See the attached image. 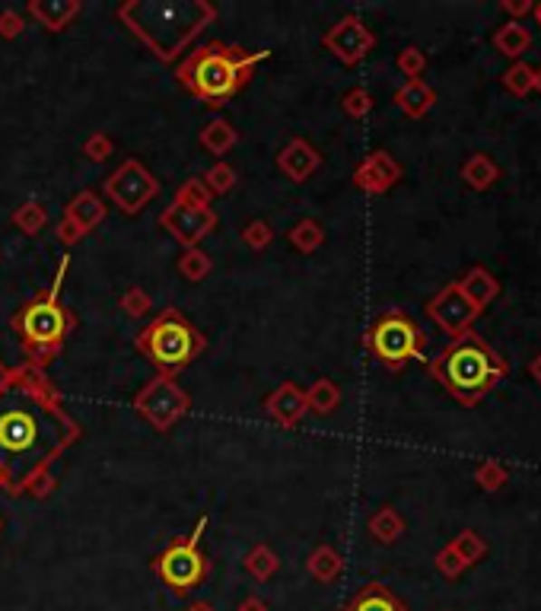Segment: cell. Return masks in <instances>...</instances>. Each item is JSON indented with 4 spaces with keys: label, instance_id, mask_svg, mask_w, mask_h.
Segmentation results:
<instances>
[{
    "label": "cell",
    "instance_id": "obj_1",
    "mask_svg": "<svg viewBox=\"0 0 541 611\" xmlns=\"http://www.w3.org/2000/svg\"><path fill=\"white\" fill-rule=\"evenodd\" d=\"M73 436L77 427L58 408L45 379L35 370L14 373L0 392V462L10 494H20L33 471L48 469Z\"/></svg>",
    "mask_w": 541,
    "mask_h": 611
},
{
    "label": "cell",
    "instance_id": "obj_2",
    "mask_svg": "<svg viewBox=\"0 0 541 611\" xmlns=\"http://www.w3.org/2000/svg\"><path fill=\"white\" fill-rule=\"evenodd\" d=\"M118 20L159 61L172 64L217 20V7L204 0H128L118 7Z\"/></svg>",
    "mask_w": 541,
    "mask_h": 611
},
{
    "label": "cell",
    "instance_id": "obj_3",
    "mask_svg": "<svg viewBox=\"0 0 541 611\" xmlns=\"http://www.w3.org/2000/svg\"><path fill=\"white\" fill-rule=\"evenodd\" d=\"M271 58V52H246L239 45L227 42H208L185 54L182 64L176 67V80L208 109H223L233 102L252 80L255 67Z\"/></svg>",
    "mask_w": 541,
    "mask_h": 611
},
{
    "label": "cell",
    "instance_id": "obj_4",
    "mask_svg": "<svg viewBox=\"0 0 541 611\" xmlns=\"http://www.w3.org/2000/svg\"><path fill=\"white\" fill-rule=\"evenodd\" d=\"M67 265H71V258L64 255L58 265V274H54V284L48 286V290L35 293L33 299H26L14 313V319H10V328L16 332V338H20L23 344V354H26L35 370L52 364L61 354V347H64L67 335L77 328V315H73L64 306V299H61Z\"/></svg>",
    "mask_w": 541,
    "mask_h": 611
},
{
    "label": "cell",
    "instance_id": "obj_5",
    "mask_svg": "<svg viewBox=\"0 0 541 611\" xmlns=\"http://www.w3.org/2000/svg\"><path fill=\"white\" fill-rule=\"evenodd\" d=\"M134 347H138L147 364H153L157 370L176 376L179 370L191 366L208 351V335L198 325H191L179 309L169 306L150 325L140 328L138 338H134Z\"/></svg>",
    "mask_w": 541,
    "mask_h": 611
},
{
    "label": "cell",
    "instance_id": "obj_6",
    "mask_svg": "<svg viewBox=\"0 0 541 611\" xmlns=\"http://www.w3.org/2000/svg\"><path fill=\"white\" fill-rule=\"evenodd\" d=\"M204 529H208V516H201L188 535L176 538L157 560H153V573L169 586L172 596H188V592L198 589V586L204 583V577H208L210 564L201 554Z\"/></svg>",
    "mask_w": 541,
    "mask_h": 611
},
{
    "label": "cell",
    "instance_id": "obj_7",
    "mask_svg": "<svg viewBox=\"0 0 541 611\" xmlns=\"http://www.w3.org/2000/svg\"><path fill=\"white\" fill-rule=\"evenodd\" d=\"M188 408H191V395L169 373L153 376L150 383L134 395V411H138L157 433H169V430L188 414Z\"/></svg>",
    "mask_w": 541,
    "mask_h": 611
},
{
    "label": "cell",
    "instance_id": "obj_8",
    "mask_svg": "<svg viewBox=\"0 0 541 611\" xmlns=\"http://www.w3.org/2000/svg\"><path fill=\"white\" fill-rule=\"evenodd\" d=\"M159 195V182L140 160H124L109 179H105V198L115 204L121 214L134 217Z\"/></svg>",
    "mask_w": 541,
    "mask_h": 611
},
{
    "label": "cell",
    "instance_id": "obj_9",
    "mask_svg": "<svg viewBox=\"0 0 541 611\" xmlns=\"http://www.w3.org/2000/svg\"><path fill=\"white\" fill-rule=\"evenodd\" d=\"M370 351L382 360L385 366H401L404 360L418 357L420 351V335L414 328V322H408L401 313H391L385 319H379L370 332Z\"/></svg>",
    "mask_w": 541,
    "mask_h": 611
},
{
    "label": "cell",
    "instance_id": "obj_10",
    "mask_svg": "<svg viewBox=\"0 0 541 611\" xmlns=\"http://www.w3.org/2000/svg\"><path fill=\"white\" fill-rule=\"evenodd\" d=\"M220 217H217L214 208H188V204H176L159 214V227L172 236L176 242H182L185 248H198V242L208 233H214Z\"/></svg>",
    "mask_w": 541,
    "mask_h": 611
},
{
    "label": "cell",
    "instance_id": "obj_11",
    "mask_svg": "<svg viewBox=\"0 0 541 611\" xmlns=\"http://www.w3.org/2000/svg\"><path fill=\"white\" fill-rule=\"evenodd\" d=\"M105 214H109V204H105L96 191H80V195H73L71 201H67L64 217H61L54 236H58L64 246H73V242H80L83 236H90L96 227H102Z\"/></svg>",
    "mask_w": 541,
    "mask_h": 611
},
{
    "label": "cell",
    "instance_id": "obj_12",
    "mask_svg": "<svg viewBox=\"0 0 541 611\" xmlns=\"http://www.w3.org/2000/svg\"><path fill=\"white\" fill-rule=\"evenodd\" d=\"M443 370H446L449 385L459 392H481L484 385H488V379L494 376V366H490L488 351L478 344L456 347V351L446 357Z\"/></svg>",
    "mask_w": 541,
    "mask_h": 611
},
{
    "label": "cell",
    "instance_id": "obj_13",
    "mask_svg": "<svg viewBox=\"0 0 541 611\" xmlns=\"http://www.w3.org/2000/svg\"><path fill=\"white\" fill-rule=\"evenodd\" d=\"M322 42H325L328 52L338 54L344 64H357V61L363 58L366 52H370L372 35H370V29H366L363 23L357 20V16H344L338 26L328 29Z\"/></svg>",
    "mask_w": 541,
    "mask_h": 611
},
{
    "label": "cell",
    "instance_id": "obj_14",
    "mask_svg": "<svg viewBox=\"0 0 541 611\" xmlns=\"http://www.w3.org/2000/svg\"><path fill=\"white\" fill-rule=\"evenodd\" d=\"M306 392L300 389L296 383H284L277 385L271 395L265 398V414L271 417L281 427H296L306 414Z\"/></svg>",
    "mask_w": 541,
    "mask_h": 611
},
{
    "label": "cell",
    "instance_id": "obj_15",
    "mask_svg": "<svg viewBox=\"0 0 541 611\" xmlns=\"http://www.w3.org/2000/svg\"><path fill=\"white\" fill-rule=\"evenodd\" d=\"M319 166H322V153L309 141H303V137H294V141L277 153V170L294 185L306 182Z\"/></svg>",
    "mask_w": 541,
    "mask_h": 611
},
{
    "label": "cell",
    "instance_id": "obj_16",
    "mask_svg": "<svg viewBox=\"0 0 541 611\" xmlns=\"http://www.w3.org/2000/svg\"><path fill=\"white\" fill-rule=\"evenodd\" d=\"M29 16L48 33H64L67 23L83 10L80 0H29Z\"/></svg>",
    "mask_w": 541,
    "mask_h": 611
},
{
    "label": "cell",
    "instance_id": "obj_17",
    "mask_svg": "<svg viewBox=\"0 0 541 611\" xmlns=\"http://www.w3.org/2000/svg\"><path fill=\"white\" fill-rule=\"evenodd\" d=\"M198 143L208 150L210 157L223 160L229 150L239 143V131H236L233 124L227 121V118H210V121L201 128V134H198Z\"/></svg>",
    "mask_w": 541,
    "mask_h": 611
},
{
    "label": "cell",
    "instance_id": "obj_18",
    "mask_svg": "<svg viewBox=\"0 0 541 611\" xmlns=\"http://www.w3.org/2000/svg\"><path fill=\"white\" fill-rule=\"evenodd\" d=\"M344 611H404V605L398 602L385 586L370 583V586H363L351 602H347Z\"/></svg>",
    "mask_w": 541,
    "mask_h": 611
},
{
    "label": "cell",
    "instance_id": "obj_19",
    "mask_svg": "<svg viewBox=\"0 0 541 611\" xmlns=\"http://www.w3.org/2000/svg\"><path fill=\"white\" fill-rule=\"evenodd\" d=\"M306 570L313 573L319 583H334L341 577V554L328 545H319L306 560Z\"/></svg>",
    "mask_w": 541,
    "mask_h": 611
},
{
    "label": "cell",
    "instance_id": "obj_20",
    "mask_svg": "<svg viewBox=\"0 0 541 611\" xmlns=\"http://www.w3.org/2000/svg\"><path fill=\"white\" fill-rule=\"evenodd\" d=\"M242 567H246V573L252 579H258V583H267V579L275 577L277 567H281V560H277V554L271 551L267 545H255L252 551L246 554V560H242Z\"/></svg>",
    "mask_w": 541,
    "mask_h": 611
},
{
    "label": "cell",
    "instance_id": "obj_21",
    "mask_svg": "<svg viewBox=\"0 0 541 611\" xmlns=\"http://www.w3.org/2000/svg\"><path fill=\"white\" fill-rule=\"evenodd\" d=\"M287 239L300 255H313L315 248L325 242V229L319 227V220H300V223H294V229L287 233Z\"/></svg>",
    "mask_w": 541,
    "mask_h": 611
},
{
    "label": "cell",
    "instance_id": "obj_22",
    "mask_svg": "<svg viewBox=\"0 0 541 611\" xmlns=\"http://www.w3.org/2000/svg\"><path fill=\"white\" fill-rule=\"evenodd\" d=\"M14 227L20 229V233H26V236H39L42 229H45V223H48V210H45V204L42 201H26V204H20V208L14 210Z\"/></svg>",
    "mask_w": 541,
    "mask_h": 611
},
{
    "label": "cell",
    "instance_id": "obj_23",
    "mask_svg": "<svg viewBox=\"0 0 541 611\" xmlns=\"http://www.w3.org/2000/svg\"><path fill=\"white\" fill-rule=\"evenodd\" d=\"M210 271H214V261H210L208 252H201V248H185L182 258H179V274H182L188 284L208 280Z\"/></svg>",
    "mask_w": 541,
    "mask_h": 611
},
{
    "label": "cell",
    "instance_id": "obj_24",
    "mask_svg": "<svg viewBox=\"0 0 541 611\" xmlns=\"http://www.w3.org/2000/svg\"><path fill=\"white\" fill-rule=\"evenodd\" d=\"M341 402V392L332 379H319L313 389L306 392V408H313L315 414H332Z\"/></svg>",
    "mask_w": 541,
    "mask_h": 611
},
{
    "label": "cell",
    "instance_id": "obj_25",
    "mask_svg": "<svg viewBox=\"0 0 541 611\" xmlns=\"http://www.w3.org/2000/svg\"><path fill=\"white\" fill-rule=\"evenodd\" d=\"M201 182H204V189H208L210 195H227V191L236 189V170H233V166H227V163H217V166H210V170L204 172Z\"/></svg>",
    "mask_w": 541,
    "mask_h": 611
},
{
    "label": "cell",
    "instance_id": "obj_26",
    "mask_svg": "<svg viewBox=\"0 0 541 611\" xmlns=\"http://www.w3.org/2000/svg\"><path fill=\"white\" fill-rule=\"evenodd\" d=\"M242 242H246V248H252V252H261V248H267L275 242V229H271L267 220H252L242 229Z\"/></svg>",
    "mask_w": 541,
    "mask_h": 611
},
{
    "label": "cell",
    "instance_id": "obj_27",
    "mask_svg": "<svg viewBox=\"0 0 541 611\" xmlns=\"http://www.w3.org/2000/svg\"><path fill=\"white\" fill-rule=\"evenodd\" d=\"M121 309L130 315V319H144V315L153 309L150 293H147L144 286H130V290H124V296H121Z\"/></svg>",
    "mask_w": 541,
    "mask_h": 611
},
{
    "label": "cell",
    "instance_id": "obj_28",
    "mask_svg": "<svg viewBox=\"0 0 541 611\" xmlns=\"http://www.w3.org/2000/svg\"><path fill=\"white\" fill-rule=\"evenodd\" d=\"M176 204H188V208H210V191L204 189L201 179H188V182L176 191Z\"/></svg>",
    "mask_w": 541,
    "mask_h": 611
},
{
    "label": "cell",
    "instance_id": "obj_29",
    "mask_svg": "<svg viewBox=\"0 0 541 611\" xmlns=\"http://www.w3.org/2000/svg\"><path fill=\"white\" fill-rule=\"evenodd\" d=\"M111 150H115V143H111L109 134H102V131H96V134L86 137L83 143V153L90 163H105V160L111 157Z\"/></svg>",
    "mask_w": 541,
    "mask_h": 611
},
{
    "label": "cell",
    "instance_id": "obj_30",
    "mask_svg": "<svg viewBox=\"0 0 541 611\" xmlns=\"http://www.w3.org/2000/svg\"><path fill=\"white\" fill-rule=\"evenodd\" d=\"M23 490H29L33 497H48L54 490V475L48 469H39V471H33V475L23 481ZM20 490V494H23Z\"/></svg>",
    "mask_w": 541,
    "mask_h": 611
},
{
    "label": "cell",
    "instance_id": "obj_31",
    "mask_svg": "<svg viewBox=\"0 0 541 611\" xmlns=\"http://www.w3.org/2000/svg\"><path fill=\"white\" fill-rule=\"evenodd\" d=\"M26 29V16L16 14V10H4L0 14V39H16V35Z\"/></svg>",
    "mask_w": 541,
    "mask_h": 611
},
{
    "label": "cell",
    "instance_id": "obj_32",
    "mask_svg": "<svg viewBox=\"0 0 541 611\" xmlns=\"http://www.w3.org/2000/svg\"><path fill=\"white\" fill-rule=\"evenodd\" d=\"M344 112H351V115H366V112H370V96H366V92H360V90L347 92V96H344Z\"/></svg>",
    "mask_w": 541,
    "mask_h": 611
},
{
    "label": "cell",
    "instance_id": "obj_33",
    "mask_svg": "<svg viewBox=\"0 0 541 611\" xmlns=\"http://www.w3.org/2000/svg\"><path fill=\"white\" fill-rule=\"evenodd\" d=\"M370 529L376 532V538H382V541L395 538V519H391L389 513H379L376 519L370 522Z\"/></svg>",
    "mask_w": 541,
    "mask_h": 611
},
{
    "label": "cell",
    "instance_id": "obj_34",
    "mask_svg": "<svg viewBox=\"0 0 541 611\" xmlns=\"http://www.w3.org/2000/svg\"><path fill=\"white\" fill-rule=\"evenodd\" d=\"M236 611H267V602H265V598H258V596H246Z\"/></svg>",
    "mask_w": 541,
    "mask_h": 611
},
{
    "label": "cell",
    "instance_id": "obj_35",
    "mask_svg": "<svg viewBox=\"0 0 541 611\" xmlns=\"http://www.w3.org/2000/svg\"><path fill=\"white\" fill-rule=\"evenodd\" d=\"M185 611H217V608H214V605L208 602V598H198V602H191V605H188V608H185Z\"/></svg>",
    "mask_w": 541,
    "mask_h": 611
},
{
    "label": "cell",
    "instance_id": "obj_36",
    "mask_svg": "<svg viewBox=\"0 0 541 611\" xmlns=\"http://www.w3.org/2000/svg\"><path fill=\"white\" fill-rule=\"evenodd\" d=\"M10 376H14V373H10V370H7V366H4V364H0V392H4V389H7V383H10Z\"/></svg>",
    "mask_w": 541,
    "mask_h": 611
},
{
    "label": "cell",
    "instance_id": "obj_37",
    "mask_svg": "<svg viewBox=\"0 0 541 611\" xmlns=\"http://www.w3.org/2000/svg\"><path fill=\"white\" fill-rule=\"evenodd\" d=\"M7 488V471H4V462H0V490Z\"/></svg>",
    "mask_w": 541,
    "mask_h": 611
},
{
    "label": "cell",
    "instance_id": "obj_38",
    "mask_svg": "<svg viewBox=\"0 0 541 611\" xmlns=\"http://www.w3.org/2000/svg\"><path fill=\"white\" fill-rule=\"evenodd\" d=\"M0 529H4V519H0Z\"/></svg>",
    "mask_w": 541,
    "mask_h": 611
}]
</instances>
